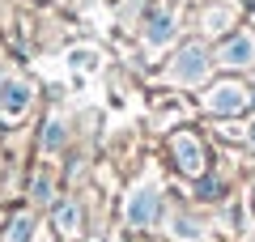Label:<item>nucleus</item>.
Returning <instances> with one entry per match:
<instances>
[{"label": "nucleus", "mask_w": 255, "mask_h": 242, "mask_svg": "<svg viewBox=\"0 0 255 242\" xmlns=\"http://www.w3.org/2000/svg\"><path fill=\"white\" fill-rule=\"evenodd\" d=\"M26 238H30V217H17L9 230V242H26Z\"/></svg>", "instance_id": "obj_9"}, {"label": "nucleus", "mask_w": 255, "mask_h": 242, "mask_svg": "<svg viewBox=\"0 0 255 242\" xmlns=\"http://www.w3.org/2000/svg\"><path fill=\"white\" fill-rule=\"evenodd\" d=\"M170 34H174V13L166 9V4L149 9L145 13V38H149V43H166Z\"/></svg>", "instance_id": "obj_5"}, {"label": "nucleus", "mask_w": 255, "mask_h": 242, "mask_svg": "<svg viewBox=\"0 0 255 242\" xmlns=\"http://www.w3.org/2000/svg\"><path fill=\"white\" fill-rule=\"evenodd\" d=\"M174 157H179V166L187 174H200L204 170V149L191 140V136H174Z\"/></svg>", "instance_id": "obj_7"}, {"label": "nucleus", "mask_w": 255, "mask_h": 242, "mask_svg": "<svg viewBox=\"0 0 255 242\" xmlns=\"http://www.w3.org/2000/svg\"><path fill=\"white\" fill-rule=\"evenodd\" d=\"M251 144H255V132H251Z\"/></svg>", "instance_id": "obj_10"}, {"label": "nucleus", "mask_w": 255, "mask_h": 242, "mask_svg": "<svg viewBox=\"0 0 255 242\" xmlns=\"http://www.w3.org/2000/svg\"><path fill=\"white\" fill-rule=\"evenodd\" d=\"M26 107H30V85L17 72H4V77H0V119L26 115Z\"/></svg>", "instance_id": "obj_1"}, {"label": "nucleus", "mask_w": 255, "mask_h": 242, "mask_svg": "<svg viewBox=\"0 0 255 242\" xmlns=\"http://www.w3.org/2000/svg\"><path fill=\"white\" fill-rule=\"evenodd\" d=\"M217 60H221V64H230V68H243V64H255V38H251V34H234L230 43H221Z\"/></svg>", "instance_id": "obj_4"}, {"label": "nucleus", "mask_w": 255, "mask_h": 242, "mask_svg": "<svg viewBox=\"0 0 255 242\" xmlns=\"http://www.w3.org/2000/svg\"><path fill=\"white\" fill-rule=\"evenodd\" d=\"M204 107L217 111V115H234V111L247 107V90H243V85H234V81H226V85H213V90L204 94Z\"/></svg>", "instance_id": "obj_2"}, {"label": "nucleus", "mask_w": 255, "mask_h": 242, "mask_svg": "<svg viewBox=\"0 0 255 242\" xmlns=\"http://www.w3.org/2000/svg\"><path fill=\"white\" fill-rule=\"evenodd\" d=\"M157 217V191L153 187H140L136 196H132V204H128V221L132 225H149Z\"/></svg>", "instance_id": "obj_6"}, {"label": "nucleus", "mask_w": 255, "mask_h": 242, "mask_svg": "<svg viewBox=\"0 0 255 242\" xmlns=\"http://www.w3.org/2000/svg\"><path fill=\"white\" fill-rule=\"evenodd\" d=\"M55 217H60L64 234H77V221H81V213H77V204H73V200H64V204H60V213H55Z\"/></svg>", "instance_id": "obj_8"}, {"label": "nucleus", "mask_w": 255, "mask_h": 242, "mask_svg": "<svg viewBox=\"0 0 255 242\" xmlns=\"http://www.w3.org/2000/svg\"><path fill=\"white\" fill-rule=\"evenodd\" d=\"M204 72H209V55H204L200 43H191V47H183V51H179L170 77H174V81H200Z\"/></svg>", "instance_id": "obj_3"}]
</instances>
